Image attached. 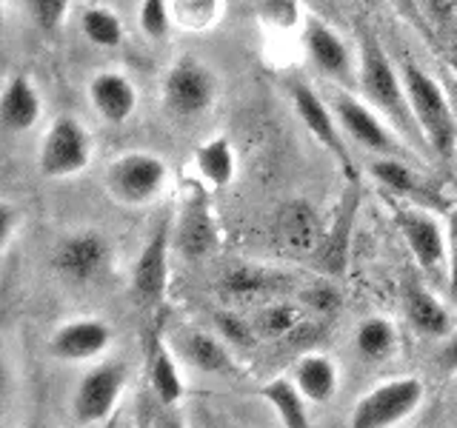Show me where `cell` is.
Returning <instances> with one entry per match:
<instances>
[{"instance_id":"6da1fadb","label":"cell","mask_w":457,"mask_h":428,"mask_svg":"<svg viewBox=\"0 0 457 428\" xmlns=\"http://www.w3.org/2000/svg\"><path fill=\"white\" fill-rule=\"evenodd\" d=\"M361 89L366 100L375 106L386 120H392L395 132H400L406 140H414V146L420 149L423 132L414 118L403 75H397L392 63L386 61L383 46L371 32H363L361 37Z\"/></svg>"},{"instance_id":"7a4b0ae2","label":"cell","mask_w":457,"mask_h":428,"mask_svg":"<svg viewBox=\"0 0 457 428\" xmlns=\"http://www.w3.org/2000/svg\"><path fill=\"white\" fill-rule=\"evenodd\" d=\"M406 83V95L418 126L423 132L426 146L435 152L440 160H452V154L457 149V114L452 106V97L443 86L423 71L418 63L406 61L400 69Z\"/></svg>"},{"instance_id":"3957f363","label":"cell","mask_w":457,"mask_h":428,"mask_svg":"<svg viewBox=\"0 0 457 428\" xmlns=\"http://www.w3.org/2000/svg\"><path fill=\"white\" fill-rule=\"evenodd\" d=\"M397 232L403 235L420 271L435 283H446L449 277V235L432 214V209L403 203L395 209Z\"/></svg>"},{"instance_id":"277c9868","label":"cell","mask_w":457,"mask_h":428,"mask_svg":"<svg viewBox=\"0 0 457 428\" xmlns=\"http://www.w3.org/2000/svg\"><path fill=\"white\" fill-rule=\"evenodd\" d=\"M420 377H395L366 391L352 408L349 423L354 428H392L406 423L423 403Z\"/></svg>"},{"instance_id":"5b68a950","label":"cell","mask_w":457,"mask_h":428,"mask_svg":"<svg viewBox=\"0 0 457 428\" xmlns=\"http://www.w3.org/2000/svg\"><path fill=\"white\" fill-rule=\"evenodd\" d=\"M92 160V137L89 132L69 114L54 118L49 132L40 140V152H37V166L43 177L61 180L71 177L83 171Z\"/></svg>"},{"instance_id":"8992f818","label":"cell","mask_w":457,"mask_h":428,"mask_svg":"<svg viewBox=\"0 0 457 428\" xmlns=\"http://www.w3.org/2000/svg\"><path fill=\"white\" fill-rule=\"evenodd\" d=\"M166 185V163L149 152H129L106 166V192L126 206L149 203Z\"/></svg>"},{"instance_id":"52a82bcc","label":"cell","mask_w":457,"mask_h":428,"mask_svg":"<svg viewBox=\"0 0 457 428\" xmlns=\"http://www.w3.org/2000/svg\"><path fill=\"white\" fill-rule=\"evenodd\" d=\"M328 106H332L343 132H346L354 143H361L363 149L375 152L380 157H403V160L418 154L414 149L403 146V140H397V135L383 123L380 114H375L349 92H337Z\"/></svg>"},{"instance_id":"ba28073f","label":"cell","mask_w":457,"mask_h":428,"mask_svg":"<svg viewBox=\"0 0 457 428\" xmlns=\"http://www.w3.org/2000/svg\"><path fill=\"white\" fill-rule=\"evenodd\" d=\"M214 95H218V80L212 69H206L195 57H180V61L166 71L163 80V106L169 114L180 120L200 118L212 109Z\"/></svg>"},{"instance_id":"9c48e42d","label":"cell","mask_w":457,"mask_h":428,"mask_svg":"<svg viewBox=\"0 0 457 428\" xmlns=\"http://www.w3.org/2000/svg\"><path fill=\"white\" fill-rule=\"evenodd\" d=\"M109 240L97 228H80V232H69L61 237V243L54 246L52 266L63 280L83 285L92 283L104 275V268L109 263Z\"/></svg>"},{"instance_id":"30bf717a","label":"cell","mask_w":457,"mask_h":428,"mask_svg":"<svg viewBox=\"0 0 457 428\" xmlns=\"http://www.w3.org/2000/svg\"><path fill=\"white\" fill-rule=\"evenodd\" d=\"M171 218L154 226L149 243L143 246L137 263L132 268V300L140 309H157L166 297L169 285V246H171Z\"/></svg>"},{"instance_id":"8fae6325","label":"cell","mask_w":457,"mask_h":428,"mask_svg":"<svg viewBox=\"0 0 457 428\" xmlns=\"http://www.w3.org/2000/svg\"><path fill=\"white\" fill-rule=\"evenodd\" d=\"M126 389V366L123 363H104L92 371H86L78 383L71 414L80 425H97L112 417L118 408L120 394Z\"/></svg>"},{"instance_id":"7c38bea8","label":"cell","mask_w":457,"mask_h":428,"mask_svg":"<svg viewBox=\"0 0 457 428\" xmlns=\"http://www.w3.org/2000/svg\"><path fill=\"white\" fill-rule=\"evenodd\" d=\"M369 175L375 177V183L383 185L389 194L403 200V203H414V206H423L432 211L449 209V200L443 197L409 160H403V157H378V160L369 163Z\"/></svg>"},{"instance_id":"4fadbf2b","label":"cell","mask_w":457,"mask_h":428,"mask_svg":"<svg viewBox=\"0 0 457 428\" xmlns=\"http://www.w3.org/2000/svg\"><path fill=\"white\" fill-rule=\"evenodd\" d=\"M289 97H292V106L297 111V118L303 120V126L309 128V135L320 143V146L335 157V160L346 169V175L354 177V166H352V157L346 143H343L340 135V123L335 118L332 106H326L323 100L314 95L306 83H289Z\"/></svg>"},{"instance_id":"5bb4252c","label":"cell","mask_w":457,"mask_h":428,"mask_svg":"<svg viewBox=\"0 0 457 428\" xmlns=\"http://www.w3.org/2000/svg\"><path fill=\"white\" fill-rule=\"evenodd\" d=\"M218 246V223H214L212 206L204 192L192 194L175 226V249L186 260H200Z\"/></svg>"},{"instance_id":"9a60e30c","label":"cell","mask_w":457,"mask_h":428,"mask_svg":"<svg viewBox=\"0 0 457 428\" xmlns=\"http://www.w3.org/2000/svg\"><path fill=\"white\" fill-rule=\"evenodd\" d=\"M112 342V328L97 317H80L57 325L49 337V349L57 360L66 363H83L92 357L104 354Z\"/></svg>"},{"instance_id":"2e32d148","label":"cell","mask_w":457,"mask_h":428,"mask_svg":"<svg viewBox=\"0 0 457 428\" xmlns=\"http://www.w3.org/2000/svg\"><path fill=\"white\" fill-rule=\"evenodd\" d=\"M89 100L106 123H126L137 109V89L120 71H97L89 83Z\"/></svg>"},{"instance_id":"e0dca14e","label":"cell","mask_w":457,"mask_h":428,"mask_svg":"<svg viewBox=\"0 0 457 428\" xmlns=\"http://www.w3.org/2000/svg\"><path fill=\"white\" fill-rule=\"evenodd\" d=\"M303 46L309 61L314 63V69L323 71V75L343 80L346 75H352V57L346 43H343L332 26H326L323 21H309L306 32H303Z\"/></svg>"},{"instance_id":"ac0fdd59","label":"cell","mask_w":457,"mask_h":428,"mask_svg":"<svg viewBox=\"0 0 457 428\" xmlns=\"http://www.w3.org/2000/svg\"><path fill=\"white\" fill-rule=\"evenodd\" d=\"M406 317L414 325V332L423 337H449L454 332L452 314L440 300L426 289L423 283H409L406 285Z\"/></svg>"},{"instance_id":"d6986e66","label":"cell","mask_w":457,"mask_h":428,"mask_svg":"<svg viewBox=\"0 0 457 428\" xmlns=\"http://www.w3.org/2000/svg\"><path fill=\"white\" fill-rule=\"evenodd\" d=\"M0 118L9 132H29L40 120V95L29 75H12L4 97H0Z\"/></svg>"},{"instance_id":"ffe728a7","label":"cell","mask_w":457,"mask_h":428,"mask_svg":"<svg viewBox=\"0 0 457 428\" xmlns=\"http://www.w3.org/2000/svg\"><path fill=\"white\" fill-rule=\"evenodd\" d=\"M280 289V277L254 266H232L220 277V297L226 303H263Z\"/></svg>"},{"instance_id":"44dd1931","label":"cell","mask_w":457,"mask_h":428,"mask_svg":"<svg viewBox=\"0 0 457 428\" xmlns=\"http://www.w3.org/2000/svg\"><path fill=\"white\" fill-rule=\"evenodd\" d=\"M180 354L192 368L204 371V374H232L235 360L228 351V342L206 332H186L180 337Z\"/></svg>"},{"instance_id":"7402d4cb","label":"cell","mask_w":457,"mask_h":428,"mask_svg":"<svg viewBox=\"0 0 457 428\" xmlns=\"http://www.w3.org/2000/svg\"><path fill=\"white\" fill-rule=\"evenodd\" d=\"M292 380L309 403H328L337 391V366L326 354H303L292 368Z\"/></svg>"},{"instance_id":"603a6c76","label":"cell","mask_w":457,"mask_h":428,"mask_svg":"<svg viewBox=\"0 0 457 428\" xmlns=\"http://www.w3.org/2000/svg\"><path fill=\"white\" fill-rule=\"evenodd\" d=\"M149 385L154 397L161 399V406L171 408L178 406L183 399L186 391V383L180 377V366L175 360V354L169 351V346L163 340H154L152 342V351H149Z\"/></svg>"},{"instance_id":"cb8c5ba5","label":"cell","mask_w":457,"mask_h":428,"mask_svg":"<svg viewBox=\"0 0 457 428\" xmlns=\"http://www.w3.org/2000/svg\"><path fill=\"white\" fill-rule=\"evenodd\" d=\"M323 228L318 214L306 203H292L280 214V240L292 251H318L323 243Z\"/></svg>"},{"instance_id":"d4e9b609","label":"cell","mask_w":457,"mask_h":428,"mask_svg":"<svg viewBox=\"0 0 457 428\" xmlns=\"http://www.w3.org/2000/svg\"><path fill=\"white\" fill-rule=\"evenodd\" d=\"M261 394L286 428H306L309 425V414H306L309 399L297 389V383L292 377H278V380L266 383Z\"/></svg>"},{"instance_id":"484cf974","label":"cell","mask_w":457,"mask_h":428,"mask_svg":"<svg viewBox=\"0 0 457 428\" xmlns=\"http://www.w3.org/2000/svg\"><path fill=\"white\" fill-rule=\"evenodd\" d=\"M195 166L200 171L209 185L214 189H223L235 180V152H232V143L226 137H212L206 140L204 146L195 152Z\"/></svg>"},{"instance_id":"4316f807","label":"cell","mask_w":457,"mask_h":428,"mask_svg":"<svg viewBox=\"0 0 457 428\" xmlns=\"http://www.w3.org/2000/svg\"><path fill=\"white\" fill-rule=\"evenodd\" d=\"M354 349L363 360L380 363L386 357H392L397 349V332L386 317H366L357 323L354 332Z\"/></svg>"},{"instance_id":"83f0119b","label":"cell","mask_w":457,"mask_h":428,"mask_svg":"<svg viewBox=\"0 0 457 428\" xmlns=\"http://www.w3.org/2000/svg\"><path fill=\"white\" fill-rule=\"evenodd\" d=\"M354 206H357V194H352L346 203L337 209V220L332 226V235H326L320 249L323 251V266L332 271V275H343L346 271V249H349V228L354 218Z\"/></svg>"},{"instance_id":"f1b7e54d","label":"cell","mask_w":457,"mask_h":428,"mask_svg":"<svg viewBox=\"0 0 457 428\" xmlns=\"http://www.w3.org/2000/svg\"><path fill=\"white\" fill-rule=\"evenodd\" d=\"M80 29H83L86 40L95 43V46H100V49H114V46H120V40H123L120 18L104 6L86 9L83 18H80Z\"/></svg>"},{"instance_id":"f546056e","label":"cell","mask_w":457,"mask_h":428,"mask_svg":"<svg viewBox=\"0 0 457 428\" xmlns=\"http://www.w3.org/2000/svg\"><path fill=\"white\" fill-rule=\"evenodd\" d=\"M254 328L261 337H286L300 323V311L289 303H266L254 314Z\"/></svg>"},{"instance_id":"4dcf8cb0","label":"cell","mask_w":457,"mask_h":428,"mask_svg":"<svg viewBox=\"0 0 457 428\" xmlns=\"http://www.w3.org/2000/svg\"><path fill=\"white\" fill-rule=\"evenodd\" d=\"M214 328L232 349H249L257 340V328L252 320H243L237 311H218L214 314Z\"/></svg>"},{"instance_id":"1f68e13d","label":"cell","mask_w":457,"mask_h":428,"mask_svg":"<svg viewBox=\"0 0 457 428\" xmlns=\"http://www.w3.org/2000/svg\"><path fill=\"white\" fill-rule=\"evenodd\" d=\"M220 12V0H175V18L189 29H206Z\"/></svg>"},{"instance_id":"d6a6232c","label":"cell","mask_w":457,"mask_h":428,"mask_svg":"<svg viewBox=\"0 0 457 428\" xmlns=\"http://www.w3.org/2000/svg\"><path fill=\"white\" fill-rule=\"evenodd\" d=\"M137 21H140L143 35L152 37V40H163L169 35V26H171V14H169L166 0H143Z\"/></svg>"},{"instance_id":"836d02e7","label":"cell","mask_w":457,"mask_h":428,"mask_svg":"<svg viewBox=\"0 0 457 428\" xmlns=\"http://www.w3.org/2000/svg\"><path fill=\"white\" fill-rule=\"evenodd\" d=\"M26 4H29V14H32V21L37 23L40 32L54 35L66 18L71 0H26Z\"/></svg>"},{"instance_id":"e575fe53","label":"cell","mask_w":457,"mask_h":428,"mask_svg":"<svg viewBox=\"0 0 457 428\" xmlns=\"http://www.w3.org/2000/svg\"><path fill=\"white\" fill-rule=\"evenodd\" d=\"M18 209L12 203H4L0 206V251L9 254L12 249V240H14V232H18Z\"/></svg>"},{"instance_id":"d590c367","label":"cell","mask_w":457,"mask_h":428,"mask_svg":"<svg viewBox=\"0 0 457 428\" xmlns=\"http://www.w3.org/2000/svg\"><path fill=\"white\" fill-rule=\"evenodd\" d=\"M263 9L271 14V23L280 29H289L297 18V4L295 0H266Z\"/></svg>"},{"instance_id":"8d00e7d4","label":"cell","mask_w":457,"mask_h":428,"mask_svg":"<svg viewBox=\"0 0 457 428\" xmlns=\"http://www.w3.org/2000/svg\"><path fill=\"white\" fill-rule=\"evenodd\" d=\"M420 6L435 23L449 26L452 18H454V12H457V0H420Z\"/></svg>"},{"instance_id":"74e56055","label":"cell","mask_w":457,"mask_h":428,"mask_svg":"<svg viewBox=\"0 0 457 428\" xmlns=\"http://www.w3.org/2000/svg\"><path fill=\"white\" fill-rule=\"evenodd\" d=\"M449 300L457 306V214L449 226V277H446Z\"/></svg>"},{"instance_id":"f35d334b","label":"cell","mask_w":457,"mask_h":428,"mask_svg":"<svg viewBox=\"0 0 457 428\" xmlns=\"http://www.w3.org/2000/svg\"><path fill=\"white\" fill-rule=\"evenodd\" d=\"M306 303L314 311H332L337 306V294L328 285H314L312 292H306Z\"/></svg>"},{"instance_id":"ab89813d","label":"cell","mask_w":457,"mask_h":428,"mask_svg":"<svg viewBox=\"0 0 457 428\" xmlns=\"http://www.w3.org/2000/svg\"><path fill=\"white\" fill-rule=\"evenodd\" d=\"M443 368L446 371H457V332L449 334V342H446V349H443Z\"/></svg>"},{"instance_id":"60d3db41","label":"cell","mask_w":457,"mask_h":428,"mask_svg":"<svg viewBox=\"0 0 457 428\" xmlns=\"http://www.w3.org/2000/svg\"><path fill=\"white\" fill-rule=\"evenodd\" d=\"M397 6L400 9H403L406 14H409V18H414V21H418L420 23V0H397Z\"/></svg>"},{"instance_id":"b9f144b4","label":"cell","mask_w":457,"mask_h":428,"mask_svg":"<svg viewBox=\"0 0 457 428\" xmlns=\"http://www.w3.org/2000/svg\"><path fill=\"white\" fill-rule=\"evenodd\" d=\"M449 97H452V106H454V114H457V80H452V92H449Z\"/></svg>"}]
</instances>
